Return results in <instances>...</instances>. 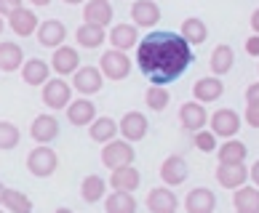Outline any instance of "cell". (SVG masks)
Instances as JSON below:
<instances>
[{
  "label": "cell",
  "instance_id": "3",
  "mask_svg": "<svg viewBox=\"0 0 259 213\" xmlns=\"http://www.w3.org/2000/svg\"><path fill=\"white\" fill-rule=\"evenodd\" d=\"M56 166H59V157H56V152L49 149L46 144H40L37 149H32L30 157H27V168H30V173L37 176V179H49L51 173L56 171Z\"/></svg>",
  "mask_w": 259,
  "mask_h": 213
},
{
  "label": "cell",
  "instance_id": "47",
  "mask_svg": "<svg viewBox=\"0 0 259 213\" xmlns=\"http://www.w3.org/2000/svg\"><path fill=\"white\" fill-rule=\"evenodd\" d=\"M64 3H70V6H72V3H83V0H64Z\"/></svg>",
  "mask_w": 259,
  "mask_h": 213
},
{
  "label": "cell",
  "instance_id": "21",
  "mask_svg": "<svg viewBox=\"0 0 259 213\" xmlns=\"http://www.w3.org/2000/svg\"><path fill=\"white\" fill-rule=\"evenodd\" d=\"M246 144L243 141H235V139H227L222 147H217V157L222 166H241V163L246 160Z\"/></svg>",
  "mask_w": 259,
  "mask_h": 213
},
{
  "label": "cell",
  "instance_id": "35",
  "mask_svg": "<svg viewBox=\"0 0 259 213\" xmlns=\"http://www.w3.org/2000/svg\"><path fill=\"white\" fill-rule=\"evenodd\" d=\"M145 101H147L150 110H155V112L166 110V104H168V91H166V85H150L147 93H145Z\"/></svg>",
  "mask_w": 259,
  "mask_h": 213
},
{
  "label": "cell",
  "instance_id": "22",
  "mask_svg": "<svg viewBox=\"0 0 259 213\" xmlns=\"http://www.w3.org/2000/svg\"><path fill=\"white\" fill-rule=\"evenodd\" d=\"M110 43L115 51H126V48L139 43V32L134 24H115L110 30Z\"/></svg>",
  "mask_w": 259,
  "mask_h": 213
},
{
  "label": "cell",
  "instance_id": "23",
  "mask_svg": "<svg viewBox=\"0 0 259 213\" xmlns=\"http://www.w3.org/2000/svg\"><path fill=\"white\" fill-rule=\"evenodd\" d=\"M233 205L238 213H259V189L256 187H238L233 195Z\"/></svg>",
  "mask_w": 259,
  "mask_h": 213
},
{
  "label": "cell",
  "instance_id": "20",
  "mask_svg": "<svg viewBox=\"0 0 259 213\" xmlns=\"http://www.w3.org/2000/svg\"><path fill=\"white\" fill-rule=\"evenodd\" d=\"M83 22L85 24H110L112 22V6L107 0H89L85 3V11H83Z\"/></svg>",
  "mask_w": 259,
  "mask_h": 213
},
{
  "label": "cell",
  "instance_id": "44",
  "mask_svg": "<svg viewBox=\"0 0 259 213\" xmlns=\"http://www.w3.org/2000/svg\"><path fill=\"white\" fill-rule=\"evenodd\" d=\"M30 3H32V6H49L51 0H30Z\"/></svg>",
  "mask_w": 259,
  "mask_h": 213
},
{
  "label": "cell",
  "instance_id": "41",
  "mask_svg": "<svg viewBox=\"0 0 259 213\" xmlns=\"http://www.w3.org/2000/svg\"><path fill=\"white\" fill-rule=\"evenodd\" d=\"M246 51L251 54V56H259V35H251L246 40Z\"/></svg>",
  "mask_w": 259,
  "mask_h": 213
},
{
  "label": "cell",
  "instance_id": "9",
  "mask_svg": "<svg viewBox=\"0 0 259 213\" xmlns=\"http://www.w3.org/2000/svg\"><path fill=\"white\" fill-rule=\"evenodd\" d=\"M67 37V27L56 19H46L43 24H37V43L46 48H59Z\"/></svg>",
  "mask_w": 259,
  "mask_h": 213
},
{
  "label": "cell",
  "instance_id": "8",
  "mask_svg": "<svg viewBox=\"0 0 259 213\" xmlns=\"http://www.w3.org/2000/svg\"><path fill=\"white\" fill-rule=\"evenodd\" d=\"M187 160L182 157V154H171V157L163 160V166H160V179L168 184V187H177V184H182L187 179Z\"/></svg>",
  "mask_w": 259,
  "mask_h": 213
},
{
  "label": "cell",
  "instance_id": "16",
  "mask_svg": "<svg viewBox=\"0 0 259 213\" xmlns=\"http://www.w3.org/2000/svg\"><path fill=\"white\" fill-rule=\"evenodd\" d=\"M177 195L166 187H158L147 195V208L150 213H177Z\"/></svg>",
  "mask_w": 259,
  "mask_h": 213
},
{
  "label": "cell",
  "instance_id": "1",
  "mask_svg": "<svg viewBox=\"0 0 259 213\" xmlns=\"http://www.w3.org/2000/svg\"><path fill=\"white\" fill-rule=\"evenodd\" d=\"M193 62V48L177 32H150L145 40H139L137 64L145 77H150L152 85H168Z\"/></svg>",
  "mask_w": 259,
  "mask_h": 213
},
{
  "label": "cell",
  "instance_id": "10",
  "mask_svg": "<svg viewBox=\"0 0 259 213\" xmlns=\"http://www.w3.org/2000/svg\"><path fill=\"white\" fill-rule=\"evenodd\" d=\"M30 133H32V139L37 144H49V141H54L56 136H59V120H56L54 115H37V118L32 120Z\"/></svg>",
  "mask_w": 259,
  "mask_h": 213
},
{
  "label": "cell",
  "instance_id": "36",
  "mask_svg": "<svg viewBox=\"0 0 259 213\" xmlns=\"http://www.w3.org/2000/svg\"><path fill=\"white\" fill-rule=\"evenodd\" d=\"M19 144V128L8 120H0V149H14Z\"/></svg>",
  "mask_w": 259,
  "mask_h": 213
},
{
  "label": "cell",
  "instance_id": "14",
  "mask_svg": "<svg viewBox=\"0 0 259 213\" xmlns=\"http://www.w3.org/2000/svg\"><path fill=\"white\" fill-rule=\"evenodd\" d=\"M131 19L137 22V27H152L160 22V8L155 6V0H134Z\"/></svg>",
  "mask_w": 259,
  "mask_h": 213
},
{
  "label": "cell",
  "instance_id": "48",
  "mask_svg": "<svg viewBox=\"0 0 259 213\" xmlns=\"http://www.w3.org/2000/svg\"><path fill=\"white\" fill-rule=\"evenodd\" d=\"M0 32H3V16H0Z\"/></svg>",
  "mask_w": 259,
  "mask_h": 213
},
{
  "label": "cell",
  "instance_id": "18",
  "mask_svg": "<svg viewBox=\"0 0 259 213\" xmlns=\"http://www.w3.org/2000/svg\"><path fill=\"white\" fill-rule=\"evenodd\" d=\"M139 181H142L139 171L131 168V166L115 168V171L110 173V187H112L115 192H134V189L139 187Z\"/></svg>",
  "mask_w": 259,
  "mask_h": 213
},
{
  "label": "cell",
  "instance_id": "33",
  "mask_svg": "<svg viewBox=\"0 0 259 213\" xmlns=\"http://www.w3.org/2000/svg\"><path fill=\"white\" fill-rule=\"evenodd\" d=\"M3 205L11 213H32V200L19 189H6L3 195Z\"/></svg>",
  "mask_w": 259,
  "mask_h": 213
},
{
  "label": "cell",
  "instance_id": "6",
  "mask_svg": "<svg viewBox=\"0 0 259 213\" xmlns=\"http://www.w3.org/2000/svg\"><path fill=\"white\" fill-rule=\"evenodd\" d=\"M118 131L123 133V139H126L128 144L139 141V139L147 136V118L142 112H126L123 120L118 123Z\"/></svg>",
  "mask_w": 259,
  "mask_h": 213
},
{
  "label": "cell",
  "instance_id": "19",
  "mask_svg": "<svg viewBox=\"0 0 259 213\" xmlns=\"http://www.w3.org/2000/svg\"><path fill=\"white\" fill-rule=\"evenodd\" d=\"M248 179V168L243 166H222L219 163V168H217V181L222 184L225 189H238V187H243Z\"/></svg>",
  "mask_w": 259,
  "mask_h": 213
},
{
  "label": "cell",
  "instance_id": "2",
  "mask_svg": "<svg viewBox=\"0 0 259 213\" xmlns=\"http://www.w3.org/2000/svg\"><path fill=\"white\" fill-rule=\"evenodd\" d=\"M134 157H137V152H134V147H131L126 139H112V141L104 144V149H102V163L110 171L123 168V166H131Z\"/></svg>",
  "mask_w": 259,
  "mask_h": 213
},
{
  "label": "cell",
  "instance_id": "43",
  "mask_svg": "<svg viewBox=\"0 0 259 213\" xmlns=\"http://www.w3.org/2000/svg\"><path fill=\"white\" fill-rule=\"evenodd\" d=\"M251 27H254V32L259 35V8H256V11L251 14Z\"/></svg>",
  "mask_w": 259,
  "mask_h": 213
},
{
  "label": "cell",
  "instance_id": "12",
  "mask_svg": "<svg viewBox=\"0 0 259 213\" xmlns=\"http://www.w3.org/2000/svg\"><path fill=\"white\" fill-rule=\"evenodd\" d=\"M67 120H70L72 125H91L94 120H97V107H94L89 99H75L67 104Z\"/></svg>",
  "mask_w": 259,
  "mask_h": 213
},
{
  "label": "cell",
  "instance_id": "40",
  "mask_svg": "<svg viewBox=\"0 0 259 213\" xmlns=\"http://www.w3.org/2000/svg\"><path fill=\"white\" fill-rule=\"evenodd\" d=\"M246 101H248V104H259V83L248 85V91H246Z\"/></svg>",
  "mask_w": 259,
  "mask_h": 213
},
{
  "label": "cell",
  "instance_id": "46",
  "mask_svg": "<svg viewBox=\"0 0 259 213\" xmlns=\"http://www.w3.org/2000/svg\"><path fill=\"white\" fill-rule=\"evenodd\" d=\"M56 213H72L70 208H56Z\"/></svg>",
  "mask_w": 259,
  "mask_h": 213
},
{
  "label": "cell",
  "instance_id": "27",
  "mask_svg": "<svg viewBox=\"0 0 259 213\" xmlns=\"http://www.w3.org/2000/svg\"><path fill=\"white\" fill-rule=\"evenodd\" d=\"M22 77L27 85H43L49 83V64L43 59H30L22 67Z\"/></svg>",
  "mask_w": 259,
  "mask_h": 213
},
{
  "label": "cell",
  "instance_id": "29",
  "mask_svg": "<svg viewBox=\"0 0 259 213\" xmlns=\"http://www.w3.org/2000/svg\"><path fill=\"white\" fill-rule=\"evenodd\" d=\"M104 210L107 213H137V200H134L131 192H112L104 202Z\"/></svg>",
  "mask_w": 259,
  "mask_h": 213
},
{
  "label": "cell",
  "instance_id": "42",
  "mask_svg": "<svg viewBox=\"0 0 259 213\" xmlns=\"http://www.w3.org/2000/svg\"><path fill=\"white\" fill-rule=\"evenodd\" d=\"M248 179H254V184H256V187H259V160L254 163V168L248 171Z\"/></svg>",
  "mask_w": 259,
  "mask_h": 213
},
{
  "label": "cell",
  "instance_id": "31",
  "mask_svg": "<svg viewBox=\"0 0 259 213\" xmlns=\"http://www.w3.org/2000/svg\"><path fill=\"white\" fill-rule=\"evenodd\" d=\"M22 48L16 43H0V70L3 72H14L22 67Z\"/></svg>",
  "mask_w": 259,
  "mask_h": 213
},
{
  "label": "cell",
  "instance_id": "38",
  "mask_svg": "<svg viewBox=\"0 0 259 213\" xmlns=\"http://www.w3.org/2000/svg\"><path fill=\"white\" fill-rule=\"evenodd\" d=\"M22 8V0H0V16H11Z\"/></svg>",
  "mask_w": 259,
  "mask_h": 213
},
{
  "label": "cell",
  "instance_id": "45",
  "mask_svg": "<svg viewBox=\"0 0 259 213\" xmlns=\"http://www.w3.org/2000/svg\"><path fill=\"white\" fill-rule=\"evenodd\" d=\"M3 195H6V187H3V181H0V202H3Z\"/></svg>",
  "mask_w": 259,
  "mask_h": 213
},
{
  "label": "cell",
  "instance_id": "39",
  "mask_svg": "<svg viewBox=\"0 0 259 213\" xmlns=\"http://www.w3.org/2000/svg\"><path fill=\"white\" fill-rule=\"evenodd\" d=\"M246 123L251 128H259V104H248L246 107Z\"/></svg>",
  "mask_w": 259,
  "mask_h": 213
},
{
  "label": "cell",
  "instance_id": "4",
  "mask_svg": "<svg viewBox=\"0 0 259 213\" xmlns=\"http://www.w3.org/2000/svg\"><path fill=\"white\" fill-rule=\"evenodd\" d=\"M99 72L107 75L110 80H123L128 72H131V59L126 56V51H104L102 59H99Z\"/></svg>",
  "mask_w": 259,
  "mask_h": 213
},
{
  "label": "cell",
  "instance_id": "37",
  "mask_svg": "<svg viewBox=\"0 0 259 213\" xmlns=\"http://www.w3.org/2000/svg\"><path fill=\"white\" fill-rule=\"evenodd\" d=\"M193 139H195V147H198L200 152H214V149H217V136H214L211 131H198Z\"/></svg>",
  "mask_w": 259,
  "mask_h": 213
},
{
  "label": "cell",
  "instance_id": "32",
  "mask_svg": "<svg viewBox=\"0 0 259 213\" xmlns=\"http://www.w3.org/2000/svg\"><path fill=\"white\" fill-rule=\"evenodd\" d=\"M75 40H78L83 48H97L104 43V27L99 24H80L78 32H75Z\"/></svg>",
  "mask_w": 259,
  "mask_h": 213
},
{
  "label": "cell",
  "instance_id": "17",
  "mask_svg": "<svg viewBox=\"0 0 259 213\" xmlns=\"http://www.w3.org/2000/svg\"><path fill=\"white\" fill-rule=\"evenodd\" d=\"M185 208H187V213H211L217 208V197H214V192H211V189L198 187V189H193L187 195Z\"/></svg>",
  "mask_w": 259,
  "mask_h": 213
},
{
  "label": "cell",
  "instance_id": "30",
  "mask_svg": "<svg viewBox=\"0 0 259 213\" xmlns=\"http://www.w3.org/2000/svg\"><path fill=\"white\" fill-rule=\"evenodd\" d=\"M89 133H91V139H94V141L107 144V141L115 139V133H118V123H115L112 118H97V120L91 123Z\"/></svg>",
  "mask_w": 259,
  "mask_h": 213
},
{
  "label": "cell",
  "instance_id": "28",
  "mask_svg": "<svg viewBox=\"0 0 259 213\" xmlns=\"http://www.w3.org/2000/svg\"><path fill=\"white\" fill-rule=\"evenodd\" d=\"M233 64H235L233 48H230L227 43L217 45V48H214V54H211V70H214V75H225V72H230V70H233Z\"/></svg>",
  "mask_w": 259,
  "mask_h": 213
},
{
  "label": "cell",
  "instance_id": "7",
  "mask_svg": "<svg viewBox=\"0 0 259 213\" xmlns=\"http://www.w3.org/2000/svg\"><path fill=\"white\" fill-rule=\"evenodd\" d=\"M238 128H241V118H238V112L233 110H219L214 112V118H211V133L214 136H225V139H233Z\"/></svg>",
  "mask_w": 259,
  "mask_h": 213
},
{
  "label": "cell",
  "instance_id": "15",
  "mask_svg": "<svg viewBox=\"0 0 259 213\" xmlns=\"http://www.w3.org/2000/svg\"><path fill=\"white\" fill-rule=\"evenodd\" d=\"M72 88H78L83 96L97 93L102 88V72L97 70V67H80L72 77Z\"/></svg>",
  "mask_w": 259,
  "mask_h": 213
},
{
  "label": "cell",
  "instance_id": "26",
  "mask_svg": "<svg viewBox=\"0 0 259 213\" xmlns=\"http://www.w3.org/2000/svg\"><path fill=\"white\" fill-rule=\"evenodd\" d=\"M182 40H185L187 45H200L208 37V30H206V24L200 22V19H195V16H190V19H185V24H182Z\"/></svg>",
  "mask_w": 259,
  "mask_h": 213
},
{
  "label": "cell",
  "instance_id": "13",
  "mask_svg": "<svg viewBox=\"0 0 259 213\" xmlns=\"http://www.w3.org/2000/svg\"><path fill=\"white\" fill-rule=\"evenodd\" d=\"M179 120H182V125H185L187 131H193V133L203 131V125L208 123L206 107H200L198 101H187V104L179 110Z\"/></svg>",
  "mask_w": 259,
  "mask_h": 213
},
{
  "label": "cell",
  "instance_id": "5",
  "mask_svg": "<svg viewBox=\"0 0 259 213\" xmlns=\"http://www.w3.org/2000/svg\"><path fill=\"white\" fill-rule=\"evenodd\" d=\"M70 96H72V85H67L62 77H54V80L43 85V101L51 110H64L70 104Z\"/></svg>",
  "mask_w": 259,
  "mask_h": 213
},
{
  "label": "cell",
  "instance_id": "11",
  "mask_svg": "<svg viewBox=\"0 0 259 213\" xmlns=\"http://www.w3.org/2000/svg\"><path fill=\"white\" fill-rule=\"evenodd\" d=\"M80 56H78V51L75 48H70V45H59L54 51V59H51V67L59 75H75L80 70Z\"/></svg>",
  "mask_w": 259,
  "mask_h": 213
},
{
  "label": "cell",
  "instance_id": "49",
  "mask_svg": "<svg viewBox=\"0 0 259 213\" xmlns=\"http://www.w3.org/2000/svg\"><path fill=\"white\" fill-rule=\"evenodd\" d=\"M107 3H110V0H107Z\"/></svg>",
  "mask_w": 259,
  "mask_h": 213
},
{
  "label": "cell",
  "instance_id": "34",
  "mask_svg": "<svg viewBox=\"0 0 259 213\" xmlns=\"http://www.w3.org/2000/svg\"><path fill=\"white\" fill-rule=\"evenodd\" d=\"M104 189H107V184H104L102 176H85L83 184H80V195L85 202H97L104 197Z\"/></svg>",
  "mask_w": 259,
  "mask_h": 213
},
{
  "label": "cell",
  "instance_id": "24",
  "mask_svg": "<svg viewBox=\"0 0 259 213\" xmlns=\"http://www.w3.org/2000/svg\"><path fill=\"white\" fill-rule=\"evenodd\" d=\"M225 93V85L219 77H200L195 83V101L206 104V101H217L219 96Z\"/></svg>",
  "mask_w": 259,
  "mask_h": 213
},
{
  "label": "cell",
  "instance_id": "25",
  "mask_svg": "<svg viewBox=\"0 0 259 213\" xmlns=\"http://www.w3.org/2000/svg\"><path fill=\"white\" fill-rule=\"evenodd\" d=\"M8 22H11V30L16 35H22V37L37 32V16L30 11V8H19V11H14L11 16H8Z\"/></svg>",
  "mask_w": 259,
  "mask_h": 213
}]
</instances>
